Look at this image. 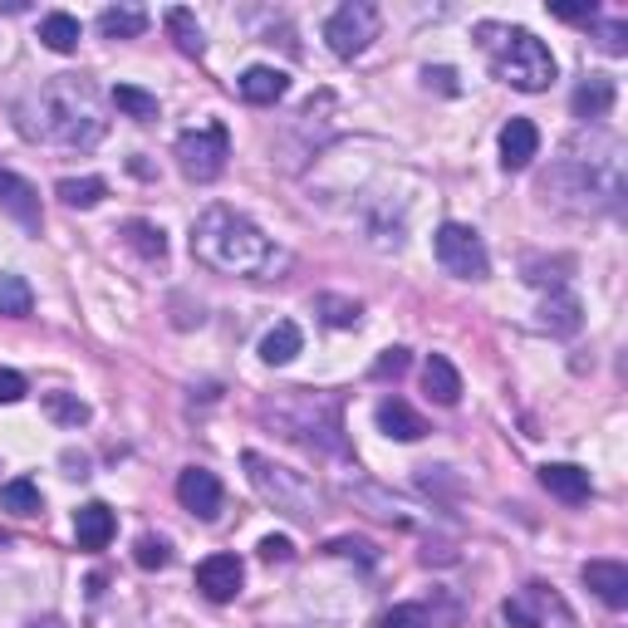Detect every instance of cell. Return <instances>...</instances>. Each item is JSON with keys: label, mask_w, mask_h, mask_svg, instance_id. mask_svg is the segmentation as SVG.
<instances>
[{"label": "cell", "mask_w": 628, "mask_h": 628, "mask_svg": "<svg viewBox=\"0 0 628 628\" xmlns=\"http://www.w3.org/2000/svg\"><path fill=\"white\" fill-rule=\"evenodd\" d=\"M545 197L570 211H614L624 201V143L599 128L565 148L560 168L545 177Z\"/></svg>", "instance_id": "cell-3"}, {"label": "cell", "mask_w": 628, "mask_h": 628, "mask_svg": "<svg viewBox=\"0 0 628 628\" xmlns=\"http://www.w3.org/2000/svg\"><path fill=\"white\" fill-rule=\"evenodd\" d=\"M0 211H10V217H16L20 227H30V231H40V221H44L40 217V192L10 168H0Z\"/></svg>", "instance_id": "cell-15"}, {"label": "cell", "mask_w": 628, "mask_h": 628, "mask_svg": "<svg viewBox=\"0 0 628 628\" xmlns=\"http://www.w3.org/2000/svg\"><path fill=\"white\" fill-rule=\"evenodd\" d=\"M540 158V128L530 118H511L501 128V168L506 172H526Z\"/></svg>", "instance_id": "cell-14"}, {"label": "cell", "mask_w": 628, "mask_h": 628, "mask_svg": "<svg viewBox=\"0 0 628 628\" xmlns=\"http://www.w3.org/2000/svg\"><path fill=\"white\" fill-rule=\"evenodd\" d=\"M540 486L555 496V501H565V506H585L589 496H595L589 471L575 467V461H545V467H540Z\"/></svg>", "instance_id": "cell-13"}, {"label": "cell", "mask_w": 628, "mask_h": 628, "mask_svg": "<svg viewBox=\"0 0 628 628\" xmlns=\"http://www.w3.org/2000/svg\"><path fill=\"white\" fill-rule=\"evenodd\" d=\"M227 158H231V138L221 123H201V128H187L177 138V168H182L187 182H217L227 172Z\"/></svg>", "instance_id": "cell-7"}, {"label": "cell", "mask_w": 628, "mask_h": 628, "mask_svg": "<svg viewBox=\"0 0 628 628\" xmlns=\"http://www.w3.org/2000/svg\"><path fill=\"white\" fill-rule=\"evenodd\" d=\"M162 26H168V34L177 40V50H182V54H192V59L207 54V34H201L197 16H192L187 6H172L168 16H162Z\"/></svg>", "instance_id": "cell-26"}, {"label": "cell", "mask_w": 628, "mask_h": 628, "mask_svg": "<svg viewBox=\"0 0 628 628\" xmlns=\"http://www.w3.org/2000/svg\"><path fill=\"white\" fill-rule=\"evenodd\" d=\"M373 40H378V6H369V0H349V6H339L325 20V44L339 59H359Z\"/></svg>", "instance_id": "cell-9"}, {"label": "cell", "mask_w": 628, "mask_h": 628, "mask_svg": "<svg viewBox=\"0 0 628 628\" xmlns=\"http://www.w3.org/2000/svg\"><path fill=\"white\" fill-rule=\"evenodd\" d=\"M579 579H585V589H595L609 609H628V565H619V560H589L585 570H579Z\"/></svg>", "instance_id": "cell-16"}, {"label": "cell", "mask_w": 628, "mask_h": 628, "mask_svg": "<svg viewBox=\"0 0 628 628\" xmlns=\"http://www.w3.org/2000/svg\"><path fill=\"white\" fill-rule=\"evenodd\" d=\"M54 197L64 201V207L89 211V207H99V201L109 197V182H103V177H59Z\"/></svg>", "instance_id": "cell-27"}, {"label": "cell", "mask_w": 628, "mask_h": 628, "mask_svg": "<svg viewBox=\"0 0 628 628\" xmlns=\"http://www.w3.org/2000/svg\"><path fill=\"white\" fill-rule=\"evenodd\" d=\"M491 34H501V40H486V54H491V69H496V79L501 84H511L520 93H545L555 84V54H550V44L536 40L530 30H496Z\"/></svg>", "instance_id": "cell-5"}, {"label": "cell", "mask_w": 628, "mask_h": 628, "mask_svg": "<svg viewBox=\"0 0 628 628\" xmlns=\"http://www.w3.org/2000/svg\"><path fill=\"white\" fill-rule=\"evenodd\" d=\"M319 315H325V325L335 329H353L359 325V300H339V295H319Z\"/></svg>", "instance_id": "cell-33"}, {"label": "cell", "mask_w": 628, "mask_h": 628, "mask_svg": "<svg viewBox=\"0 0 628 628\" xmlns=\"http://www.w3.org/2000/svg\"><path fill=\"white\" fill-rule=\"evenodd\" d=\"M123 241L143 260H168V236H162V227H152V221H123Z\"/></svg>", "instance_id": "cell-30"}, {"label": "cell", "mask_w": 628, "mask_h": 628, "mask_svg": "<svg viewBox=\"0 0 628 628\" xmlns=\"http://www.w3.org/2000/svg\"><path fill=\"white\" fill-rule=\"evenodd\" d=\"M614 99H619L614 79H609V74H589L585 84L570 93V113H575V118H585V123H595V118H604V113L614 109Z\"/></svg>", "instance_id": "cell-21"}, {"label": "cell", "mask_w": 628, "mask_h": 628, "mask_svg": "<svg viewBox=\"0 0 628 628\" xmlns=\"http://www.w3.org/2000/svg\"><path fill=\"white\" fill-rule=\"evenodd\" d=\"M44 412L59 428H84L89 422V402H79V393H44Z\"/></svg>", "instance_id": "cell-32"}, {"label": "cell", "mask_w": 628, "mask_h": 628, "mask_svg": "<svg viewBox=\"0 0 628 628\" xmlns=\"http://www.w3.org/2000/svg\"><path fill=\"white\" fill-rule=\"evenodd\" d=\"M0 471H6V467H0Z\"/></svg>", "instance_id": "cell-43"}, {"label": "cell", "mask_w": 628, "mask_h": 628, "mask_svg": "<svg viewBox=\"0 0 628 628\" xmlns=\"http://www.w3.org/2000/svg\"><path fill=\"white\" fill-rule=\"evenodd\" d=\"M192 256L207 270L236 276V280H270L286 266V251L251 217H241L231 207H207L192 221Z\"/></svg>", "instance_id": "cell-2"}, {"label": "cell", "mask_w": 628, "mask_h": 628, "mask_svg": "<svg viewBox=\"0 0 628 628\" xmlns=\"http://www.w3.org/2000/svg\"><path fill=\"white\" fill-rule=\"evenodd\" d=\"M300 349H305L300 325L280 319V325H276V329H266V339H260V363H270V369H286V363H290Z\"/></svg>", "instance_id": "cell-23"}, {"label": "cell", "mask_w": 628, "mask_h": 628, "mask_svg": "<svg viewBox=\"0 0 628 628\" xmlns=\"http://www.w3.org/2000/svg\"><path fill=\"white\" fill-rule=\"evenodd\" d=\"M118 530V516L109 511L103 501H89L74 511V536H79V550H103Z\"/></svg>", "instance_id": "cell-20"}, {"label": "cell", "mask_w": 628, "mask_h": 628, "mask_svg": "<svg viewBox=\"0 0 628 628\" xmlns=\"http://www.w3.org/2000/svg\"><path fill=\"white\" fill-rule=\"evenodd\" d=\"M378 628H437V619L422 609V604H393Z\"/></svg>", "instance_id": "cell-34"}, {"label": "cell", "mask_w": 628, "mask_h": 628, "mask_svg": "<svg viewBox=\"0 0 628 628\" xmlns=\"http://www.w3.org/2000/svg\"><path fill=\"white\" fill-rule=\"evenodd\" d=\"M20 398H26V378L16 369H0V402L10 408V402H20Z\"/></svg>", "instance_id": "cell-37"}, {"label": "cell", "mask_w": 628, "mask_h": 628, "mask_svg": "<svg viewBox=\"0 0 628 628\" xmlns=\"http://www.w3.org/2000/svg\"><path fill=\"white\" fill-rule=\"evenodd\" d=\"M148 30V10L143 6H109L99 10V34L103 40H138Z\"/></svg>", "instance_id": "cell-25"}, {"label": "cell", "mask_w": 628, "mask_h": 628, "mask_svg": "<svg viewBox=\"0 0 628 628\" xmlns=\"http://www.w3.org/2000/svg\"><path fill=\"white\" fill-rule=\"evenodd\" d=\"M133 560L143 565V570H168V565H172V545L162 536H143V540H138V550H133Z\"/></svg>", "instance_id": "cell-35"}, {"label": "cell", "mask_w": 628, "mask_h": 628, "mask_svg": "<svg viewBox=\"0 0 628 628\" xmlns=\"http://www.w3.org/2000/svg\"><path fill=\"white\" fill-rule=\"evenodd\" d=\"M34 310V290L26 276H10V270H0V315L6 319H26Z\"/></svg>", "instance_id": "cell-28"}, {"label": "cell", "mask_w": 628, "mask_h": 628, "mask_svg": "<svg viewBox=\"0 0 628 628\" xmlns=\"http://www.w3.org/2000/svg\"><path fill=\"white\" fill-rule=\"evenodd\" d=\"M236 89H241L246 103H256V109H270V103H280L290 93V79L280 74V69L270 64H251L241 79H236Z\"/></svg>", "instance_id": "cell-18"}, {"label": "cell", "mask_w": 628, "mask_h": 628, "mask_svg": "<svg viewBox=\"0 0 628 628\" xmlns=\"http://www.w3.org/2000/svg\"><path fill=\"white\" fill-rule=\"evenodd\" d=\"M40 40H44V50H54V54H74L79 40H84V26H79L69 10H50V16L40 20Z\"/></svg>", "instance_id": "cell-24"}, {"label": "cell", "mask_w": 628, "mask_h": 628, "mask_svg": "<svg viewBox=\"0 0 628 628\" xmlns=\"http://www.w3.org/2000/svg\"><path fill=\"white\" fill-rule=\"evenodd\" d=\"M221 481H217V471H207V467H187L182 477H177V501L187 506L197 520H217L221 516Z\"/></svg>", "instance_id": "cell-12"}, {"label": "cell", "mask_w": 628, "mask_h": 628, "mask_svg": "<svg viewBox=\"0 0 628 628\" xmlns=\"http://www.w3.org/2000/svg\"><path fill=\"white\" fill-rule=\"evenodd\" d=\"M540 325L550 329V335H560V339H575L579 329H585V305H579V295L555 290L550 300L540 305Z\"/></svg>", "instance_id": "cell-19"}, {"label": "cell", "mask_w": 628, "mask_h": 628, "mask_svg": "<svg viewBox=\"0 0 628 628\" xmlns=\"http://www.w3.org/2000/svg\"><path fill=\"white\" fill-rule=\"evenodd\" d=\"M260 418L276 422L280 437L310 447V452H343V418L335 393H310V388H286L276 402H260Z\"/></svg>", "instance_id": "cell-4"}, {"label": "cell", "mask_w": 628, "mask_h": 628, "mask_svg": "<svg viewBox=\"0 0 628 628\" xmlns=\"http://www.w3.org/2000/svg\"><path fill=\"white\" fill-rule=\"evenodd\" d=\"M0 506H6L10 516H40L44 511V496H40V486H34V481L16 477V481L0 486Z\"/></svg>", "instance_id": "cell-29"}, {"label": "cell", "mask_w": 628, "mask_h": 628, "mask_svg": "<svg viewBox=\"0 0 628 628\" xmlns=\"http://www.w3.org/2000/svg\"><path fill=\"white\" fill-rule=\"evenodd\" d=\"M432 79H437V89H442V93H457V84H452V69H428V84H432Z\"/></svg>", "instance_id": "cell-42"}, {"label": "cell", "mask_w": 628, "mask_h": 628, "mask_svg": "<svg viewBox=\"0 0 628 628\" xmlns=\"http://www.w3.org/2000/svg\"><path fill=\"white\" fill-rule=\"evenodd\" d=\"M241 585H246V565L236 560V555H207V560L197 565V589L207 595L211 604H231L236 595H241Z\"/></svg>", "instance_id": "cell-11"}, {"label": "cell", "mask_w": 628, "mask_h": 628, "mask_svg": "<svg viewBox=\"0 0 628 628\" xmlns=\"http://www.w3.org/2000/svg\"><path fill=\"white\" fill-rule=\"evenodd\" d=\"M329 555H359L363 565H373V560H378L369 540H329Z\"/></svg>", "instance_id": "cell-38"}, {"label": "cell", "mask_w": 628, "mask_h": 628, "mask_svg": "<svg viewBox=\"0 0 628 628\" xmlns=\"http://www.w3.org/2000/svg\"><path fill=\"white\" fill-rule=\"evenodd\" d=\"M408 363H412V353L402 349V343H393V349H383V359L373 363V378H402L408 373Z\"/></svg>", "instance_id": "cell-36"}, {"label": "cell", "mask_w": 628, "mask_h": 628, "mask_svg": "<svg viewBox=\"0 0 628 628\" xmlns=\"http://www.w3.org/2000/svg\"><path fill=\"white\" fill-rule=\"evenodd\" d=\"M501 619L511 628H575L570 604L545 585H526L520 595H511L501 604Z\"/></svg>", "instance_id": "cell-10"}, {"label": "cell", "mask_w": 628, "mask_h": 628, "mask_svg": "<svg viewBox=\"0 0 628 628\" xmlns=\"http://www.w3.org/2000/svg\"><path fill=\"white\" fill-rule=\"evenodd\" d=\"M422 388H428L432 402H442V408H457V402H461V373H457V363L447 359V353H432L428 369H422Z\"/></svg>", "instance_id": "cell-22"}, {"label": "cell", "mask_w": 628, "mask_h": 628, "mask_svg": "<svg viewBox=\"0 0 628 628\" xmlns=\"http://www.w3.org/2000/svg\"><path fill=\"white\" fill-rule=\"evenodd\" d=\"M432 256H437V266L457 280H486V270H491L486 241L471 227H461V221H442V227H437Z\"/></svg>", "instance_id": "cell-8"}, {"label": "cell", "mask_w": 628, "mask_h": 628, "mask_svg": "<svg viewBox=\"0 0 628 628\" xmlns=\"http://www.w3.org/2000/svg\"><path fill=\"white\" fill-rule=\"evenodd\" d=\"M20 128H26V138H40V143L93 148L109 133V118H103V99L89 79L54 74L20 99Z\"/></svg>", "instance_id": "cell-1"}, {"label": "cell", "mask_w": 628, "mask_h": 628, "mask_svg": "<svg viewBox=\"0 0 628 628\" xmlns=\"http://www.w3.org/2000/svg\"><path fill=\"white\" fill-rule=\"evenodd\" d=\"M604 50H614V54H624V50H628V44H624V26H619V20H614V26L604 30Z\"/></svg>", "instance_id": "cell-41"}, {"label": "cell", "mask_w": 628, "mask_h": 628, "mask_svg": "<svg viewBox=\"0 0 628 628\" xmlns=\"http://www.w3.org/2000/svg\"><path fill=\"white\" fill-rule=\"evenodd\" d=\"M109 99H113V109H118V113L138 118V123H152V118H158V99H152L148 89H138V84H118Z\"/></svg>", "instance_id": "cell-31"}, {"label": "cell", "mask_w": 628, "mask_h": 628, "mask_svg": "<svg viewBox=\"0 0 628 628\" xmlns=\"http://www.w3.org/2000/svg\"><path fill=\"white\" fill-rule=\"evenodd\" d=\"M550 16L555 20H595L599 10L595 6H550Z\"/></svg>", "instance_id": "cell-40"}, {"label": "cell", "mask_w": 628, "mask_h": 628, "mask_svg": "<svg viewBox=\"0 0 628 628\" xmlns=\"http://www.w3.org/2000/svg\"><path fill=\"white\" fill-rule=\"evenodd\" d=\"M290 555H295V545L286 536H266V540H260V560H290Z\"/></svg>", "instance_id": "cell-39"}, {"label": "cell", "mask_w": 628, "mask_h": 628, "mask_svg": "<svg viewBox=\"0 0 628 628\" xmlns=\"http://www.w3.org/2000/svg\"><path fill=\"white\" fill-rule=\"evenodd\" d=\"M246 477H251L256 496L260 501H270L280 516L290 520H315L319 511H325V491L315 486V477H305V471L286 467V461L266 457V452H246Z\"/></svg>", "instance_id": "cell-6"}, {"label": "cell", "mask_w": 628, "mask_h": 628, "mask_svg": "<svg viewBox=\"0 0 628 628\" xmlns=\"http://www.w3.org/2000/svg\"><path fill=\"white\" fill-rule=\"evenodd\" d=\"M373 418H378V432L393 437V442H422V437H428V422H422V412H412L402 398H383Z\"/></svg>", "instance_id": "cell-17"}]
</instances>
